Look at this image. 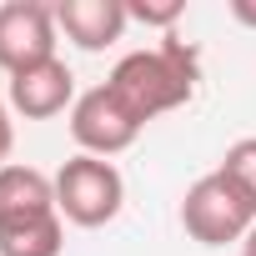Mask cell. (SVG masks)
Segmentation results:
<instances>
[{
	"label": "cell",
	"mask_w": 256,
	"mask_h": 256,
	"mask_svg": "<svg viewBox=\"0 0 256 256\" xmlns=\"http://www.w3.org/2000/svg\"><path fill=\"white\" fill-rule=\"evenodd\" d=\"M6 96H10V110H20L26 120H50L66 106H76V76L56 56V60H40L30 70H16Z\"/></svg>",
	"instance_id": "6"
},
{
	"label": "cell",
	"mask_w": 256,
	"mask_h": 256,
	"mask_svg": "<svg viewBox=\"0 0 256 256\" xmlns=\"http://www.w3.org/2000/svg\"><path fill=\"white\" fill-rule=\"evenodd\" d=\"M141 131H146V126L126 110V100H120L110 86H90V90H80L76 106H70V136H76L80 156L110 161L116 151H131Z\"/></svg>",
	"instance_id": "4"
},
{
	"label": "cell",
	"mask_w": 256,
	"mask_h": 256,
	"mask_svg": "<svg viewBox=\"0 0 256 256\" xmlns=\"http://www.w3.org/2000/svg\"><path fill=\"white\" fill-rule=\"evenodd\" d=\"M60 251H66V221L60 216L0 231V256H60Z\"/></svg>",
	"instance_id": "9"
},
{
	"label": "cell",
	"mask_w": 256,
	"mask_h": 256,
	"mask_svg": "<svg viewBox=\"0 0 256 256\" xmlns=\"http://www.w3.org/2000/svg\"><path fill=\"white\" fill-rule=\"evenodd\" d=\"M56 6L40 0H6L0 6V70L16 76L40 60H56Z\"/></svg>",
	"instance_id": "5"
},
{
	"label": "cell",
	"mask_w": 256,
	"mask_h": 256,
	"mask_svg": "<svg viewBox=\"0 0 256 256\" xmlns=\"http://www.w3.org/2000/svg\"><path fill=\"white\" fill-rule=\"evenodd\" d=\"M216 171H221V176H231V181L246 191V201L256 206V136H241V141H231Z\"/></svg>",
	"instance_id": "10"
},
{
	"label": "cell",
	"mask_w": 256,
	"mask_h": 256,
	"mask_svg": "<svg viewBox=\"0 0 256 256\" xmlns=\"http://www.w3.org/2000/svg\"><path fill=\"white\" fill-rule=\"evenodd\" d=\"M120 206H126V181H120V171L110 161H100V156H70L56 171V211H60V221L96 231V226L116 221Z\"/></svg>",
	"instance_id": "2"
},
{
	"label": "cell",
	"mask_w": 256,
	"mask_h": 256,
	"mask_svg": "<svg viewBox=\"0 0 256 256\" xmlns=\"http://www.w3.org/2000/svg\"><path fill=\"white\" fill-rule=\"evenodd\" d=\"M196 50L186 40H161L156 50H131L120 56L116 70L106 76V86L126 100V110H131L141 126L186 106L196 96Z\"/></svg>",
	"instance_id": "1"
},
{
	"label": "cell",
	"mask_w": 256,
	"mask_h": 256,
	"mask_svg": "<svg viewBox=\"0 0 256 256\" xmlns=\"http://www.w3.org/2000/svg\"><path fill=\"white\" fill-rule=\"evenodd\" d=\"M10 151H16V120H10V106L0 100V166H10Z\"/></svg>",
	"instance_id": "12"
},
{
	"label": "cell",
	"mask_w": 256,
	"mask_h": 256,
	"mask_svg": "<svg viewBox=\"0 0 256 256\" xmlns=\"http://www.w3.org/2000/svg\"><path fill=\"white\" fill-rule=\"evenodd\" d=\"M56 26L66 30L70 46L80 50H106L126 36L131 16H126V0H60L56 6Z\"/></svg>",
	"instance_id": "8"
},
{
	"label": "cell",
	"mask_w": 256,
	"mask_h": 256,
	"mask_svg": "<svg viewBox=\"0 0 256 256\" xmlns=\"http://www.w3.org/2000/svg\"><path fill=\"white\" fill-rule=\"evenodd\" d=\"M241 256H256V226L246 231V241H241Z\"/></svg>",
	"instance_id": "14"
},
{
	"label": "cell",
	"mask_w": 256,
	"mask_h": 256,
	"mask_svg": "<svg viewBox=\"0 0 256 256\" xmlns=\"http://www.w3.org/2000/svg\"><path fill=\"white\" fill-rule=\"evenodd\" d=\"M46 216H60L56 211V176L20 166V161L0 166V231H16V226H30Z\"/></svg>",
	"instance_id": "7"
},
{
	"label": "cell",
	"mask_w": 256,
	"mask_h": 256,
	"mask_svg": "<svg viewBox=\"0 0 256 256\" xmlns=\"http://www.w3.org/2000/svg\"><path fill=\"white\" fill-rule=\"evenodd\" d=\"M181 226L191 241L201 246H226V241H246V231L256 226V206L246 201V191L221 176L206 171L201 181H191L186 201H181Z\"/></svg>",
	"instance_id": "3"
},
{
	"label": "cell",
	"mask_w": 256,
	"mask_h": 256,
	"mask_svg": "<svg viewBox=\"0 0 256 256\" xmlns=\"http://www.w3.org/2000/svg\"><path fill=\"white\" fill-rule=\"evenodd\" d=\"M126 16L141 26H156V30H171L186 16V0H126Z\"/></svg>",
	"instance_id": "11"
},
{
	"label": "cell",
	"mask_w": 256,
	"mask_h": 256,
	"mask_svg": "<svg viewBox=\"0 0 256 256\" xmlns=\"http://www.w3.org/2000/svg\"><path fill=\"white\" fill-rule=\"evenodd\" d=\"M231 16H236L241 26H251V30H256V0H231Z\"/></svg>",
	"instance_id": "13"
}]
</instances>
